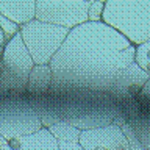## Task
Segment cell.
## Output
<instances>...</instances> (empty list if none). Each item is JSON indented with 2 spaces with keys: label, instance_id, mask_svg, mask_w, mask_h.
I'll use <instances>...</instances> for the list:
<instances>
[{
  "label": "cell",
  "instance_id": "6da1fadb",
  "mask_svg": "<svg viewBox=\"0 0 150 150\" xmlns=\"http://www.w3.org/2000/svg\"><path fill=\"white\" fill-rule=\"evenodd\" d=\"M138 47L105 22H86L70 30L50 61V96L77 91L106 92L119 70L136 63Z\"/></svg>",
  "mask_w": 150,
  "mask_h": 150
},
{
  "label": "cell",
  "instance_id": "7a4b0ae2",
  "mask_svg": "<svg viewBox=\"0 0 150 150\" xmlns=\"http://www.w3.org/2000/svg\"><path fill=\"white\" fill-rule=\"evenodd\" d=\"M41 119L44 128L66 122L78 130H94L114 124L124 114L122 102L105 92L77 91L61 96L27 97Z\"/></svg>",
  "mask_w": 150,
  "mask_h": 150
},
{
  "label": "cell",
  "instance_id": "3957f363",
  "mask_svg": "<svg viewBox=\"0 0 150 150\" xmlns=\"http://www.w3.org/2000/svg\"><path fill=\"white\" fill-rule=\"evenodd\" d=\"M102 22L136 47L150 42V0H106Z\"/></svg>",
  "mask_w": 150,
  "mask_h": 150
},
{
  "label": "cell",
  "instance_id": "277c9868",
  "mask_svg": "<svg viewBox=\"0 0 150 150\" xmlns=\"http://www.w3.org/2000/svg\"><path fill=\"white\" fill-rule=\"evenodd\" d=\"M2 61L5 64V77L0 86V100L6 97H25L28 77L35 67V61L22 39L21 31L6 42Z\"/></svg>",
  "mask_w": 150,
  "mask_h": 150
},
{
  "label": "cell",
  "instance_id": "5b68a950",
  "mask_svg": "<svg viewBox=\"0 0 150 150\" xmlns=\"http://www.w3.org/2000/svg\"><path fill=\"white\" fill-rule=\"evenodd\" d=\"M41 128H44L41 119L27 96L0 100V134L8 142L33 134Z\"/></svg>",
  "mask_w": 150,
  "mask_h": 150
},
{
  "label": "cell",
  "instance_id": "8992f818",
  "mask_svg": "<svg viewBox=\"0 0 150 150\" xmlns=\"http://www.w3.org/2000/svg\"><path fill=\"white\" fill-rule=\"evenodd\" d=\"M19 31L35 64H50L70 33L67 28L41 22L38 19L22 25Z\"/></svg>",
  "mask_w": 150,
  "mask_h": 150
},
{
  "label": "cell",
  "instance_id": "52a82bcc",
  "mask_svg": "<svg viewBox=\"0 0 150 150\" xmlns=\"http://www.w3.org/2000/svg\"><path fill=\"white\" fill-rule=\"evenodd\" d=\"M91 0H36V19L56 27L74 30L89 22Z\"/></svg>",
  "mask_w": 150,
  "mask_h": 150
},
{
  "label": "cell",
  "instance_id": "ba28073f",
  "mask_svg": "<svg viewBox=\"0 0 150 150\" xmlns=\"http://www.w3.org/2000/svg\"><path fill=\"white\" fill-rule=\"evenodd\" d=\"M150 74H147L144 69H141L138 63L130 64L128 67L119 70L116 77L112 78L110 88L106 89L108 96L114 97L119 102H128L136 100L138 96L149 81Z\"/></svg>",
  "mask_w": 150,
  "mask_h": 150
},
{
  "label": "cell",
  "instance_id": "9c48e42d",
  "mask_svg": "<svg viewBox=\"0 0 150 150\" xmlns=\"http://www.w3.org/2000/svg\"><path fill=\"white\" fill-rule=\"evenodd\" d=\"M80 144L84 150H131L125 134L116 124L81 131Z\"/></svg>",
  "mask_w": 150,
  "mask_h": 150
},
{
  "label": "cell",
  "instance_id": "30bf717a",
  "mask_svg": "<svg viewBox=\"0 0 150 150\" xmlns=\"http://www.w3.org/2000/svg\"><path fill=\"white\" fill-rule=\"evenodd\" d=\"M127 122L138 136L144 150H150V110L144 108L138 100L122 102Z\"/></svg>",
  "mask_w": 150,
  "mask_h": 150
},
{
  "label": "cell",
  "instance_id": "8fae6325",
  "mask_svg": "<svg viewBox=\"0 0 150 150\" xmlns=\"http://www.w3.org/2000/svg\"><path fill=\"white\" fill-rule=\"evenodd\" d=\"M0 13L17 27L36 19V0H0Z\"/></svg>",
  "mask_w": 150,
  "mask_h": 150
},
{
  "label": "cell",
  "instance_id": "7c38bea8",
  "mask_svg": "<svg viewBox=\"0 0 150 150\" xmlns=\"http://www.w3.org/2000/svg\"><path fill=\"white\" fill-rule=\"evenodd\" d=\"M8 144L14 150H59L58 141L49 128H41L33 134L9 141Z\"/></svg>",
  "mask_w": 150,
  "mask_h": 150
},
{
  "label": "cell",
  "instance_id": "4fadbf2b",
  "mask_svg": "<svg viewBox=\"0 0 150 150\" xmlns=\"http://www.w3.org/2000/svg\"><path fill=\"white\" fill-rule=\"evenodd\" d=\"M52 80H53V72H52L50 64H35V67L30 72V77H28L27 97L49 96Z\"/></svg>",
  "mask_w": 150,
  "mask_h": 150
},
{
  "label": "cell",
  "instance_id": "5bb4252c",
  "mask_svg": "<svg viewBox=\"0 0 150 150\" xmlns=\"http://www.w3.org/2000/svg\"><path fill=\"white\" fill-rule=\"evenodd\" d=\"M50 133L56 138L58 142H80V136H81V130L75 128L74 125H69L66 122H59L49 127Z\"/></svg>",
  "mask_w": 150,
  "mask_h": 150
},
{
  "label": "cell",
  "instance_id": "9a60e30c",
  "mask_svg": "<svg viewBox=\"0 0 150 150\" xmlns=\"http://www.w3.org/2000/svg\"><path fill=\"white\" fill-rule=\"evenodd\" d=\"M136 63L141 69H144L147 74H150V42L139 45L136 50Z\"/></svg>",
  "mask_w": 150,
  "mask_h": 150
},
{
  "label": "cell",
  "instance_id": "2e32d148",
  "mask_svg": "<svg viewBox=\"0 0 150 150\" xmlns=\"http://www.w3.org/2000/svg\"><path fill=\"white\" fill-rule=\"evenodd\" d=\"M105 2L106 0H91V5H89V9H88L89 22H102Z\"/></svg>",
  "mask_w": 150,
  "mask_h": 150
},
{
  "label": "cell",
  "instance_id": "e0dca14e",
  "mask_svg": "<svg viewBox=\"0 0 150 150\" xmlns=\"http://www.w3.org/2000/svg\"><path fill=\"white\" fill-rule=\"evenodd\" d=\"M0 28H2L6 42H8L9 39H13V38L19 33V30H21V27H17L16 23H13L11 21H8V19L5 17L2 13H0Z\"/></svg>",
  "mask_w": 150,
  "mask_h": 150
},
{
  "label": "cell",
  "instance_id": "ac0fdd59",
  "mask_svg": "<svg viewBox=\"0 0 150 150\" xmlns=\"http://www.w3.org/2000/svg\"><path fill=\"white\" fill-rule=\"evenodd\" d=\"M120 130H122V133L125 134V138H127V141H128L131 150H144L142 145H141V142H139V139H138V136L134 134V131L130 127L128 122H125L124 125H120Z\"/></svg>",
  "mask_w": 150,
  "mask_h": 150
},
{
  "label": "cell",
  "instance_id": "d6986e66",
  "mask_svg": "<svg viewBox=\"0 0 150 150\" xmlns=\"http://www.w3.org/2000/svg\"><path fill=\"white\" fill-rule=\"evenodd\" d=\"M142 106H150V78L149 81L145 83V86L142 88V91H141V94L138 96V98H136Z\"/></svg>",
  "mask_w": 150,
  "mask_h": 150
},
{
  "label": "cell",
  "instance_id": "ffe728a7",
  "mask_svg": "<svg viewBox=\"0 0 150 150\" xmlns=\"http://www.w3.org/2000/svg\"><path fill=\"white\" fill-rule=\"evenodd\" d=\"M59 150H84L80 142H58Z\"/></svg>",
  "mask_w": 150,
  "mask_h": 150
},
{
  "label": "cell",
  "instance_id": "44dd1931",
  "mask_svg": "<svg viewBox=\"0 0 150 150\" xmlns=\"http://www.w3.org/2000/svg\"><path fill=\"white\" fill-rule=\"evenodd\" d=\"M5 45H6V39H5V35H3L2 28H0V58H2V55H3Z\"/></svg>",
  "mask_w": 150,
  "mask_h": 150
},
{
  "label": "cell",
  "instance_id": "7402d4cb",
  "mask_svg": "<svg viewBox=\"0 0 150 150\" xmlns=\"http://www.w3.org/2000/svg\"><path fill=\"white\" fill-rule=\"evenodd\" d=\"M0 150H14L9 144H5V145H0Z\"/></svg>",
  "mask_w": 150,
  "mask_h": 150
},
{
  "label": "cell",
  "instance_id": "603a6c76",
  "mask_svg": "<svg viewBox=\"0 0 150 150\" xmlns=\"http://www.w3.org/2000/svg\"><path fill=\"white\" fill-rule=\"evenodd\" d=\"M5 144H8V141L5 139V138H3L2 134H0V145H5Z\"/></svg>",
  "mask_w": 150,
  "mask_h": 150
},
{
  "label": "cell",
  "instance_id": "cb8c5ba5",
  "mask_svg": "<svg viewBox=\"0 0 150 150\" xmlns=\"http://www.w3.org/2000/svg\"><path fill=\"white\" fill-rule=\"evenodd\" d=\"M144 108H147V110H150V106H144Z\"/></svg>",
  "mask_w": 150,
  "mask_h": 150
}]
</instances>
